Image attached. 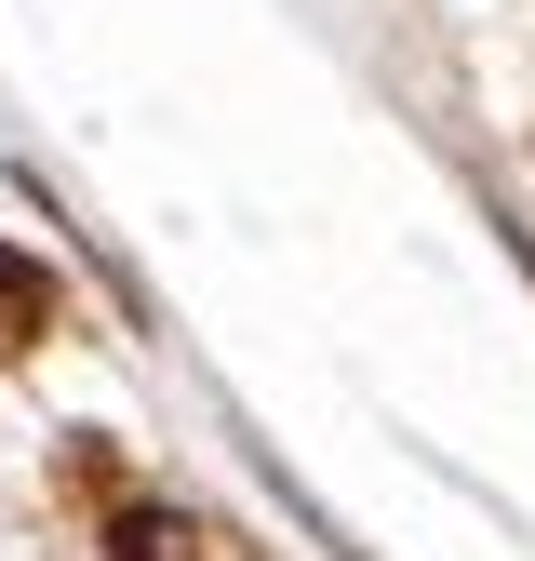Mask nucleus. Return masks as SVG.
Wrapping results in <instances>:
<instances>
[{
  "instance_id": "1",
  "label": "nucleus",
  "mask_w": 535,
  "mask_h": 561,
  "mask_svg": "<svg viewBox=\"0 0 535 561\" xmlns=\"http://www.w3.org/2000/svg\"><path fill=\"white\" fill-rule=\"evenodd\" d=\"M54 321V267L41 254H14V241H0V362H14V347Z\"/></svg>"
},
{
  "instance_id": "2",
  "label": "nucleus",
  "mask_w": 535,
  "mask_h": 561,
  "mask_svg": "<svg viewBox=\"0 0 535 561\" xmlns=\"http://www.w3.org/2000/svg\"><path fill=\"white\" fill-rule=\"evenodd\" d=\"M107 561H187V522H161V508H121V522H107Z\"/></svg>"
}]
</instances>
